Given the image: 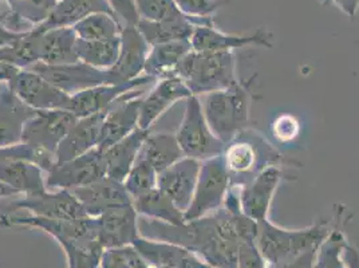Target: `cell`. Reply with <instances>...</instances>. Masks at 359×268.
I'll return each mask as SVG.
<instances>
[{
  "label": "cell",
  "mask_w": 359,
  "mask_h": 268,
  "mask_svg": "<svg viewBox=\"0 0 359 268\" xmlns=\"http://www.w3.org/2000/svg\"><path fill=\"white\" fill-rule=\"evenodd\" d=\"M120 39L118 60L111 69L107 70L114 85L141 76L151 47L138 29L132 25L122 27Z\"/></svg>",
  "instance_id": "17"
},
{
  "label": "cell",
  "mask_w": 359,
  "mask_h": 268,
  "mask_svg": "<svg viewBox=\"0 0 359 268\" xmlns=\"http://www.w3.org/2000/svg\"><path fill=\"white\" fill-rule=\"evenodd\" d=\"M189 41L195 51H235L250 46L273 47L272 34L264 29H259L250 35L228 34L219 30L213 22L196 26Z\"/></svg>",
  "instance_id": "16"
},
{
  "label": "cell",
  "mask_w": 359,
  "mask_h": 268,
  "mask_svg": "<svg viewBox=\"0 0 359 268\" xmlns=\"http://www.w3.org/2000/svg\"><path fill=\"white\" fill-rule=\"evenodd\" d=\"M212 18H180L173 20H147L140 19L137 23V29L142 34V36L147 39L150 46L161 45L175 41H189L196 26L198 25H208L212 23Z\"/></svg>",
  "instance_id": "27"
},
{
  "label": "cell",
  "mask_w": 359,
  "mask_h": 268,
  "mask_svg": "<svg viewBox=\"0 0 359 268\" xmlns=\"http://www.w3.org/2000/svg\"><path fill=\"white\" fill-rule=\"evenodd\" d=\"M194 94L185 82L177 75L161 78L149 94L142 98L140 107L138 128L150 130L154 122L160 119L168 109L181 100H188Z\"/></svg>",
  "instance_id": "21"
},
{
  "label": "cell",
  "mask_w": 359,
  "mask_h": 268,
  "mask_svg": "<svg viewBox=\"0 0 359 268\" xmlns=\"http://www.w3.org/2000/svg\"><path fill=\"white\" fill-rule=\"evenodd\" d=\"M16 95L34 110H69L72 95L30 69L20 70L8 83Z\"/></svg>",
  "instance_id": "13"
},
{
  "label": "cell",
  "mask_w": 359,
  "mask_h": 268,
  "mask_svg": "<svg viewBox=\"0 0 359 268\" xmlns=\"http://www.w3.org/2000/svg\"><path fill=\"white\" fill-rule=\"evenodd\" d=\"M101 268H150L133 244L107 248L101 259Z\"/></svg>",
  "instance_id": "40"
},
{
  "label": "cell",
  "mask_w": 359,
  "mask_h": 268,
  "mask_svg": "<svg viewBox=\"0 0 359 268\" xmlns=\"http://www.w3.org/2000/svg\"><path fill=\"white\" fill-rule=\"evenodd\" d=\"M142 238L169 241L198 255L212 268H238L239 238L233 215L224 207L180 225L138 217Z\"/></svg>",
  "instance_id": "1"
},
{
  "label": "cell",
  "mask_w": 359,
  "mask_h": 268,
  "mask_svg": "<svg viewBox=\"0 0 359 268\" xmlns=\"http://www.w3.org/2000/svg\"><path fill=\"white\" fill-rule=\"evenodd\" d=\"M29 69L42 75L50 83H53L54 86H57L69 95H74L83 90L91 89L101 85H114L107 70L95 69L83 62L60 66H51L38 62Z\"/></svg>",
  "instance_id": "11"
},
{
  "label": "cell",
  "mask_w": 359,
  "mask_h": 268,
  "mask_svg": "<svg viewBox=\"0 0 359 268\" xmlns=\"http://www.w3.org/2000/svg\"><path fill=\"white\" fill-rule=\"evenodd\" d=\"M157 177L158 173L148 161L137 159L135 166L123 181V187L128 191V194H130V197L135 200L137 197L157 188Z\"/></svg>",
  "instance_id": "38"
},
{
  "label": "cell",
  "mask_w": 359,
  "mask_h": 268,
  "mask_svg": "<svg viewBox=\"0 0 359 268\" xmlns=\"http://www.w3.org/2000/svg\"><path fill=\"white\" fill-rule=\"evenodd\" d=\"M141 95L142 91L137 93V89L133 90L125 94L109 109L104 119L101 137L97 148L106 150L121 141L122 138H125L126 135L135 132L138 128L140 107L142 101Z\"/></svg>",
  "instance_id": "19"
},
{
  "label": "cell",
  "mask_w": 359,
  "mask_h": 268,
  "mask_svg": "<svg viewBox=\"0 0 359 268\" xmlns=\"http://www.w3.org/2000/svg\"><path fill=\"white\" fill-rule=\"evenodd\" d=\"M285 179L288 176L280 165H269L248 182L240 185V206L243 213L257 223L269 219L273 196Z\"/></svg>",
  "instance_id": "12"
},
{
  "label": "cell",
  "mask_w": 359,
  "mask_h": 268,
  "mask_svg": "<svg viewBox=\"0 0 359 268\" xmlns=\"http://www.w3.org/2000/svg\"><path fill=\"white\" fill-rule=\"evenodd\" d=\"M23 35H25V34L19 35V34L10 32V31L6 30L3 26H0V48H3V47H6V46L14 43L15 41H18L19 38H22Z\"/></svg>",
  "instance_id": "50"
},
{
  "label": "cell",
  "mask_w": 359,
  "mask_h": 268,
  "mask_svg": "<svg viewBox=\"0 0 359 268\" xmlns=\"http://www.w3.org/2000/svg\"><path fill=\"white\" fill-rule=\"evenodd\" d=\"M106 177L104 150L94 148L66 163L54 165L47 172L46 187L73 191Z\"/></svg>",
  "instance_id": "9"
},
{
  "label": "cell",
  "mask_w": 359,
  "mask_h": 268,
  "mask_svg": "<svg viewBox=\"0 0 359 268\" xmlns=\"http://www.w3.org/2000/svg\"><path fill=\"white\" fill-rule=\"evenodd\" d=\"M133 206L140 216L172 225L185 223L184 212L158 188L135 199Z\"/></svg>",
  "instance_id": "33"
},
{
  "label": "cell",
  "mask_w": 359,
  "mask_h": 268,
  "mask_svg": "<svg viewBox=\"0 0 359 268\" xmlns=\"http://www.w3.org/2000/svg\"><path fill=\"white\" fill-rule=\"evenodd\" d=\"M185 101L184 119L176 133L184 156L198 161L222 156L226 144L212 132L198 97L192 95Z\"/></svg>",
  "instance_id": "7"
},
{
  "label": "cell",
  "mask_w": 359,
  "mask_h": 268,
  "mask_svg": "<svg viewBox=\"0 0 359 268\" xmlns=\"http://www.w3.org/2000/svg\"><path fill=\"white\" fill-rule=\"evenodd\" d=\"M0 227L36 228L55 239L63 248L67 268H98L105 248L98 239L95 217L78 220H53L34 215H16L3 212Z\"/></svg>",
  "instance_id": "2"
},
{
  "label": "cell",
  "mask_w": 359,
  "mask_h": 268,
  "mask_svg": "<svg viewBox=\"0 0 359 268\" xmlns=\"http://www.w3.org/2000/svg\"><path fill=\"white\" fill-rule=\"evenodd\" d=\"M156 81L157 79L153 76L144 75V76H138L133 81H129L125 83H118V85L107 83V85H101V86H95L91 89L83 90L78 94L72 95V102H70L69 110L74 114L76 119L89 117V116L110 109L125 94H128L133 90L140 89L141 86L150 85Z\"/></svg>",
  "instance_id": "15"
},
{
  "label": "cell",
  "mask_w": 359,
  "mask_h": 268,
  "mask_svg": "<svg viewBox=\"0 0 359 268\" xmlns=\"http://www.w3.org/2000/svg\"><path fill=\"white\" fill-rule=\"evenodd\" d=\"M0 180L15 189L18 194L36 196L46 192L43 169L26 160H7L0 163Z\"/></svg>",
  "instance_id": "30"
},
{
  "label": "cell",
  "mask_w": 359,
  "mask_h": 268,
  "mask_svg": "<svg viewBox=\"0 0 359 268\" xmlns=\"http://www.w3.org/2000/svg\"><path fill=\"white\" fill-rule=\"evenodd\" d=\"M0 3H1V0H0Z\"/></svg>",
  "instance_id": "52"
},
{
  "label": "cell",
  "mask_w": 359,
  "mask_h": 268,
  "mask_svg": "<svg viewBox=\"0 0 359 268\" xmlns=\"http://www.w3.org/2000/svg\"><path fill=\"white\" fill-rule=\"evenodd\" d=\"M120 36L105 41H82L76 39L75 53L79 62L101 70L111 69L118 60Z\"/></svg>",
  "instance_id": "34"
},
{
  "label": "cell",
  "mask_w": 359,
  "mask_h": 268,
  "mask_svg": "<svg viewBox=\"0 0 359 268\" xmlns=\"http://www.w3.org/2000/svg\"><path fill=\"white\" fill-rule=\"evenodd\" d=\"M176 134H149L145 140L138 159L148 161L157 173L184 159Z\"/></svg>",
  "instance_id": "31"
},
{
  "label": "cell",
  "mask_w": 359,
  "mask_h": 268,
  "mask_svg": "<svg viewBox=\"0 0 359 268\" xmlns=\"http://www.w3.org/2000/svg\"><path fill=\"white\" fill-rule=\"evenodd\" d=\"M140 19L147 20H173L184 18L175 0H135ZM189 18V16H188Z\"/></svg>",
  "instance_id": "41"
},
{
  "label": "cell",
  "mask_w": 359,
  "mask_h": 268,
  "mask_svg": "<svg viewBox=\"0 0 359 268\" xmlns=\"http://www.w3.org/2000/svg\"><path fill=\"white\" fill-rule=\"evenodd\" d=\"M232 184L243 185L269 165L283 163L282 154L269 141L250 128L238 134L223 153Z\"/></svg>",
  "instance_id": "6"
},
{
  "label": "cell",
  "mask_w": 359,
  "mask_h": 268,
  "mask_svg": "<svg viewBox=\"0 0 359 268\" xmlns=\"http://www.w3.org/2000/svg\"><path fill=\"white\" fill-rule=\"evenodd\" d=\"M344 257L348 268H359V251L353 246L346 243L344 248Z\"/></svg>",
  "instance_id": "49"
},
{
  "label": "cell",
  "mask_w": 359,
  "mask_h": 268,
  "mask_svg": "<svg viewBox=\"0 0 359 268\" xmlns=\"http://www.w3.org/2000/svg\"><path fill=\"white\" fill-rule=\"evenodd\" d=\"M346 243L344 231L334 228L316 248L311 268H348L344 257Z\"/></svg>",
  "instance_id": "37"
},
{
  "label": "cell",
  "mask_w": 359,
  "mask_h": 268,
  "mask_svg": "<svg viewBox=\"0 0 359 268\" xmlns=\"http://www.w3.org/2000/svg\"><path fill=\"white\" fill-rule=\"evenodd\" d=\"M107 3L113 8L114 14L121 16L126 25L137 26L140 15L137 13L135 0H107Z\"/></svg>",
  "instance_id": "46"
},
{
  "label": "cell",
  "mask_w": 359,
  "mask_h": 268,
  "mask_svg": "<svg viewBox=\"0 0 359 268\" xmlns=\"http://www.w3.org/2000/svg\"><path fill=\"white\" fill-rule=\"evenodd\" d=\"M231 184L223 154L201 161L194 200L184 213L185 222L204 217L222 208Z\"/></svg>",
  "instance_id": "8"
},
{
  "label": "cell",
  "mask_w": 359,
  "mask_h": 268,
  "mask_svg": "<svg viewBox=\"0 0 359 268\" xmlns=\"http://www.w3.org/2000/svg\"><path fill=\"white\" fill-rule=\"evenodd\" d=\"M200 168L201 161L184 157L176 164L158 173L157 188L163 191L184 213L194 200Z\"/></svg>",
  "instance_id": "20"
},
{
  "label": "cell",
  "mask_w": 359,
  "mask_h": 268,
  "mask_svg": "<svg viewBox=\"0 0 359 268\" xmlns=\"http://www.w3.org/2000/svg\"><path fill=\"white\" fill-rule=\"evenodd\" d=\"M72 194L81 203L89 217H98L107 209L133 203V199L128 194L123 184L109 177H104L88 187L73 189Z\"/></svg>",
  "instance_id": "24"
},
{
  "label": "cell",
  "mask_w": 359,
  "mask_h": 268,
  "mask_svg": "<svg viewBox=\"0 0 359 268\" xmlns=\"http://www.w3.org/2000/svg\"><path fill=\"white\" fill-rule=\"evenodd\" d=\"M138 217L133 203L107 209L102 215L95 217L98 228V239L102 247L117 248L135 244L140 238Z\"/></svg>",
  "instance_id": "18"
},
{
  "label": "cell",
  "mask_w": 359,
  "mask_h": 268,
  "mask_svg": "<svg viewBox=\"0 0 359 268\" xmlns=\"http://www.w3.org/2000/svg\"><path fill=\"white\" fill-rule=\"evenodd\" d=\"M107 112H109V109L105 112L89 116V117L78 119L74 126L63 138V141L60 142V147L57 149V153H55L57 164L70 161L75 157H79V156L88 153L89 150L98 147L104 119H105Z\"/></svg>",
  "instance_id": "25"
},
{
  "label": "cell",
  "mask_w": 359,
  "mask_h": 268,
  "mask_svg": "<svg viewBox=\"0 0 359 268\" xmlns=\"http://www.w3.org/2000/svg\"><path fill=\"white\" fill-rule=\"evenodd\" d=\"M238 268H269L255 240L240 241Z\"/></svg>",
  "instance_id": "44"
},
{
  "label": "cell",
  "mask_w": 359,
  "mask_h": 268,
  "mask_svg": "<svg viewBox=\"0 0 359 268\" xmlns=\"http://www.w3.org/2000/svg\"><path fill=\"white\" fill-rule=\"evenodd\" d=\"M191 51V41H175L151 46L144 67L145 75H149L156 79L175 75V70L179 66L180 62Z\"/></svg>",
  "instance_id": "32"
},
{
  "label": "cell",
  "mask_w": 359,
  "mask_h": 268,
  "mask_svg": "<svg viewBox=\"0 0 359 268\" xmlns=\"http://www.w3.org/2000/svg\"><path fill=\"white\" fill-rule=\"evenodd\" d=\"M36 112L25 104L8 83H0V148L22 142L23 128Z\"/></svg>",
  "instance_id": "23"
},
{
  "label": "cell",
  "mask_w": 359,
  "mask_h": 268,
  "mask_svg": "<svg viewBox=\"0 0 359 268\" xmlns=\"http://www.w3.org/2000/svg\"><path fill=\"white\" fill-rule=\"evenodd\" d=\"M194 95L228 89L240 79L236 75V55L233 51L188 53L175 70Z\"/></svg>",
  "instance_id": "5"
},
{
  "label": "cell",
  "mask_w": 359,
  "mask_h": 268,
  "mask_svg": "<svg viewBox=\"0 0 359 268\" xmlns=\"http://www.w3.org/2000/svg\"><path fill=\"white\" fill-rule=\"evenodd\" d=\"M75 34L82 41H105L120 36V22L116 16L98 13L88 16L73 26Z\"/></svg>",
  "instance_id": "36"
},
{
  "label": "cell",
  "mask_w": 359,
  "mask_h": 268,
  "mask_svg": "<svg viewBox=\"0 0 359 268\" xmlns=\"http://www.w3.org/2000/svg\"><path fill=\"white\" fill-rule=\"evenodd\" d=\"M332 229L331 222L315 223L302 229H287L266 219L259 223L256 246L269 267H278L315 251Z\"/></svg>",
  "instance_id": "3"
},
{
  "label": "cell",
  "mask_w": 359,
  "mask_h": 268,
  "mask_svg": "<svg viewBox=\"0 0 359 268\" xmlns=\"http://www.w3.org/2000/svg\"><path fill=\"white\" fill-rule=\"evenodd\" d=\"M10 7L34 26H41L50 18L60 0H6Z\"/></svg>",
  "instance_id": "39"
},
{
  "label": "cell",
  "mask_w": 359,
  "mask_h": 268,
  "mask_svg": "<svg viewBox=\"0 0 359 268\" xmlns=\"http://www.w3.org/2000/svg\"><path fill=\"white\" fill-rule=\"evenodd\" d=\"M335 3L346 15L354 18L359 10V0H330Z\"/></svg>",
  "instance_id": "48"
},
{
  "label": "cell",
  "mask_w": 359,
  "mask_h": 268,
  "mask_svg": "<svg viewBox=\"0 0 359 268\" xmlns=\"http://www.w3.org/2000/svg\"><path fill=\"white\" fill-rule=\"evenodd\" d=\"M15 194H18L15 189H13L11 187H8L7 184H4L0 180V197H8V196H15Z\"/></svg>",
  "instance_id": "51"
},
{
  "label": "cell",
  "mask_w": 359,
  "mask_h": 268,
  "mask_svg": "<svg viewBox=\"0 0 359 268\" xmlns=\"http://www.w3.org/2000/svg\"><path fill=\"white\" fill-rule=\"evenodd\" d=\"M78 119L70 110H38L23 128L22 142L54 154Z\"/></svg>",
  "instance_id": "10"
},
{
  "label": "cell",
  "mask_w": 359,
  "mask_h": 268,
  "mask_svg": "<svg viewBox=\"0 0 359 268\" xmlns=\"http://www.w3.org/2000/svg\"><path fill=\"white\" fill-rule=\"evenodd\" d=\"M133 246L150 268H212L194 251L175 243L140 236Z\"/></svg>",
  "instance_id": "22"
},
{
  "label": "cell",
  "mask_w": 359,
  "mask_h": 268,
  "mask_svg": "<svg viewBox=\"0 0 359 268\" xmlns=\"http://www.w3.org/2000/svg\"><path fill=\"white\" fill-rule=\"evenodd\" d=\"M149 134L150 130L137 128L133 133L104 150L106 177L123 184L129 172L135 166L141 148Z\"/></svg>",
  "instance_id": "26"
},
{
  "label": "cell",
  "mask_w": 359,
  "mask_h": 268,
  "mask_svg": "<svg viewBox=\"0 0 359 268\" xmlns=\"http://www.w3.org/2000/svg\"><path fill=\"white\" fill-rule=\"evenodd\" d=\"M76 39L73 27L39 31V62L51 66L79 62L75 53Z\"/></svg>",
  "instance_id": "29"
},
{
  "label": "cell",
  "mask_w": 359,
  "mask_h": 268,
  "mask_svg": "<svg viewBox=\"0 0 359 268\" xmlns=\"http://www.w3.org/2000/svg\"><path fill=\"white\" fill-rule=\"evenodd\" d=\"M180 11L184 15L201 19V18H212L219 8H222L226 0H175Z\"/></svg>",
  "instance_id": "42"
},
{
  "label": "cell",
  "mask_w": 359,
  "mask_h": 268,
  "mask_svg": "<svg viewBox=\"0 0 359 268\" xmlns=\"http://www.w3.org/2000/svg\"><path fill=\"white\" fill-rule=\"evenodd\" d=\"M0 26L14 34H29L35 30L36 26H34L29 20L23 19L16 11H14L10 4L6 0H1L0 3Z\"/></svg>",
  "instance_id": "43"
},
{
  "label": "cell",
  "mask_w": 359,
  "mask_h": 268,
  "mask_svg": "<svg viewBox=\"0 0 359 268\" xmlns=\"http://www.w3.org/2000/svg\"><path fill=\"white\" fill-rule=\"evenodd\" d=\"M299 121L290 114L279 116L278 119H275L273 126H272V132L275 134V137L282 142H288V141L295 140L299 134Z\"/></svg>",
  "instance_id": "45"
},
{
  "label": "cell",
  "mask_w": 359,
  "mask_h": 268,
  "mask_svg": "<svg viewBox=\"0 0 359 268\" xmlns=\"http://www.w3.org/2000/svg\"><path fill=\"white\" fill-rule=\"evenodd\" d=\"M255 75L228 89L205 94L203 110L207 122L223 142L229 144L238 134L250 128V110L254 100L251 86Z\"/></svg>",
  "instance_id": "4"
},
{
  "label": "cell",
  "mask_w": 359,
  "mask_h": 268,
  "mask_svg": "<svg viewBox=\"0 0 359 268\" xmlns=\"http://www.w3.org/2000/svg\"><path fill=\"white\" fill-rule=\"evenodd\" d=\"M98 13L116 16L107 0H60L50 18L36 29L47 31L60 27H73L82 19Z\"/></svg>",
  "instance_id": "28"
},
{
  "label": "cell",
  "mask_w": 359,
  "mask_h": 268,
  "mask_svg": "<svg viewBox=\"0 0 359 268\" xmlns=\"http://www.w3.org/2000/svg\"><path fill=\"white\" fill-rule=\"evenodd\" d=\"M0 60L10 63L20 70L29 69L39 62V31H31L14 43L0 48Z\"/></svg>",
  "instance_id": "35"
},
{
  "label": "cell",
  "mask_w": 359,
  "mask_h": 268,
  "mask_svg": "<svg viewBox=\"0 0 359 268\" xmlns=\"http://www.w3.org/2000/svg\"><path fill=\"white\" fill-rule=\"evenodd\" d=\"M18 209H26L30 215L53 220H78L89 217L74 194L67 189H60L54 194L46 191L36 196H26L22 200L11 203L6 212H16Z\"/></svg>",
  "instance_id": "14"
},
{
  "label": "cell",
  "mask_w": 359,
  "mask_h": 268,
  "mask_svg": "<svg viewBox=\"0 0 359 268\" xmlns=\"http://www.w3.org/2000/svg\"><path fill=\"white\" fill-rule=\"evenodd\" d=\"M19 72L20 69L0 60V83H10Z\"/></svg>",
  "instance_id": "47"
}]
</instances>
